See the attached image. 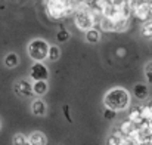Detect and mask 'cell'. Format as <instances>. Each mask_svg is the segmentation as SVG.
<instances>
[{"instance_id": "484cf974", "label": "cell", "mask_w": 152, "mask_h": 145, "mask_svg": "<svg viewBox=\"0 0 152 145\" xmlns=\"http://www.w3.org/2000/svg\"><path fill=\"white\" fill-rule=\"evenodd\" d=\"M123 52H124V50H123V49H120V50H118V55H120V56H123V55H124Z\"/></svg>"}, {"instance_id": "ac0fdd59", "label": "cell", "mask_w": 152, "mask_h": 145, "mask_svg": "<svg viewBox=\"0 0 152 145\" xmlns=\"http://www.w3.org/2000/svg\"><path fill=\"white\" fill-rule=\"evenodd\" d=\"M140 117H142V120H146V121L152 120V108L149 105L140 107Z\"/></svg>"}, {"instance_id": "83f0119b", "label": "cell", "mask_w": 152, "mask_h": 145, "mask_svg": "<svg viewBox=\"0 0 152 145\" xmlns=\"http://www.w3.org/2000/svg\"><path fill=\"white\" fill-rule=\"evenodd\" d=\"M0 127H1V123H0Z\"/></svg>"}, {"instance_id": "7c38bea8", "label": "cell", "mask_w": 152, "mask_h": 145, "mask_svg": "<svg viewBox=\"0 0 152 145\" xmlns=\"http://www.w3.org/2000/svg\"><path fill=\"white\" fill-rule=\"evenodd\" d=\"M148 93H149V91H148V88H146V85L145 83H136L134 85V88H133V95L137 98V99H146L148 96Z\"/></svg>"}, {"instance_id": "8fae6325", "label": "cell", "mask_w": 152, "mask_h": 145, "mask_svg": "<svg viewBox=\"0 0 152 145\" xmlns=\"http://www.w3.org/2000/svg\"><path fill=\"white\" fill-rule=\"evenodd\" d=\"M99 25L105 33H111V31H115V21L109 16H103L99 19Z\"/></svg>"}, {"instance_id": "2e32d148", "label": "cell", "mask_w": 152, "mask_h": 145, "mask_svg": "<svg viewBox=\"0 0 152 145\" xmlns=\"http://www.w3.org/2000/svg\"><path fill=\"white\" fill-rule=\"evenodd\" d=\"M59 56H61V49L59 46H49V53H48V59L52 61V62H55V61H58L59 59Z\"/></svg>"}, {"instance_id": "5b68a950", "label": "cell", "mask_w": 152, "mask_h": 145, "mask_svg": "<svg viewBox=\"0 0 152 145\" xmlns=\"http://www.w3.org/2000/svg\"><path fill=\"white\" fill-rule=\"evenodd\" d=\"M30 77L36 82V80H49V68L43 64V62H36L31 70H30Z\"/></svg>"}, {"instance_id": "9c48e42d", "label": "cell", "mask_w": 152, "mask_h": 145, "mask_svg": "<svg viewBox=\"0 0 152 145\" xmlns=\"http://www.w3.org/2000/svg\"><path fill=\"white\" fill-rule=\"evenodd\" d=\"M49 91V83L48 80H36L33 83V92L36 96H45Z\"/></svg>"}, {"instance_id": "30bf717a", "label": "cell", "mask_w": 152, "mask_h": 145, "mask_svg": "<svg viewBox=\"0 0 152 145\" xmlns=\"http://www.w3.org/2000/svg\"><path fill=\"white\" fill-rule=\"evenodd\" d=\"M28 144L31 145H45L48 144V138L43 132L40 130H36V132H31L28 135Z\"/></svg>"}, {"instance_id": "e0dca14e", "label": "cell", "mask_w": 152, "mask_h": 145, "mask_svg": "<svg viewBox=\"0 0 152 145\" xmlns=\"http://www.w3.org/2000/svg\"><path fill=\"white\" fill-rule=\"evenodd\" d=\"M123 133H121V130L118 129V130H115V132H112V135H111V138L108 139V144L114 145V144H123Z\"/></svg>"}, {"instance_id": "ba28073f", "label": "cell", "mask_w": 152, "mask_h": 145, "mask_svg": "<svg viewBox=\"0 0 152 145\" xmlns=\"http://www.w3.org/2000/svg\"><path fill=\"white\" fill-rule=\"evenodd\" d=\"M31 111H33L34 116L43 117V116H46V113H48V105H46V102H45L43 99H34V101L31 102Z\"/></svg>"}, {"instance_id": "5bb4252c", "label": "cell", "mask_w": 152, "mask_h": 145, "mask_svg": "<svg viewBox=\"0 0 152 145\" xmlns=\"http://www.w3.org/2000/svg\"><path fill=\"white\" fill-rule=\"evenodd\" d=\"M18 64H19V58H18L16 53L10 52V53H7V55L4 56V65H6L7 68H15Z\"/></svg>"}, {"instance_id": "ffe728a7", "label": "cell", "mask_w": 152, "mask_h": 145, "mask_svg": "<svg viewBox=\"0 0 152 145\" xmlns=\"http://www.w3.org/2000/svg\"><path fill=\"white\" fill-rule=\"evenodd\" d=\"M69 37H71V33H69L68 30H59V31L56 33V40H58L59 43H65V42H68Z\"/></svg>"}, {"instance_id": "7a4b0ae2", "label": "cell", "mask_w": 152, "mask_h": 145, "mask_svg": "<svg viewBox=\"0 0 152 145\" xmlns=\"http://www.w3.org/2000/svg\"><path fill=\"white\" fill-rule=\"evenodd\" d=\"M49 43L43 39H33L28 46H27V52L28 56L34 61V62H43L45 59H48V53H49Z\"/></svg>"}, {"instance_id": "d4e9b609", "label": "cell", "mask_w": 152, "mask_h": 145, "mask_svg": "<svg viewBox=\"0 0 152 145\" xmlns=\"http://www.w3.org/2000/svg\"><path fill=\"white\" fill-rule=\"evenodd\" d=\"M62 110H64L65 117H66V119H68V121L71 123V121H72V119H71V116H69V107H68V105H64V108H62Z\"/></svg>"}, {"instance_id": "9a60e30c", "label": "cell", "mask_w": 152, "mask_h": 145, "mask_svg": "<svg viewBox=\"0 0 152 145\" xmlns=\"http://www.w3.org/2000/svg\"><path fill=\"white\" fill-rule=\"evenodd\" d=\"M129 120H132L133 123H136V124H139L140 121H143L142 120V117H140V108L139 107H133L132 110H130V113H129V117H127Z\"/></svg>"}, {"instance_id": "52a82bcc", "label": "cell", "mask_w": 152, "mask_h": 145, "mask_svg": "<svg viewBox=\"0 0 152 145\" xmlns=\"http://www.w3.org/2000/svg\"><path fill=\"white\" fill-rule=\"evenodd\" d=\"M15 93L19 95V96H25V98H30L34 95L33 92V85L28 82V80H19L15 83Z\"/></svg>"}, {"instance_id": "8992f818", "label": "cell", "mask_w": 152, "mask_h": 145, "mask_svg": "<svg viewBox=\"0 0 152 145\" xmlns=\"http://www.w3.org/2000/svg\"><path fill=\"white\" fill-rule=\"evenodd\" d=\"M133 15H134L137 19H140V21H146V19H149V16L152 15L149 1H140V3L133 9Z\"/></svg>"}, {"instance_id": "d6986e66", "label": "cell", "mask_w": 152, "mask_h": 145, "mask_svg": "<svg viewBox=\"0 0 152 145\" xmlns=\"http://www.w3.org/2000/svg\"><path fill=\"white\" fill-rule=\"evenodd\" d=\"M129 28V18H121L118 21H115V31H126Z\"/></svg>"}, {"instance_id": "cb8c5ba5", "label": "cell", "mask_w": 152, "mask_h": 145, "mask_svg": "<svg viewBox=\"0 0 152 145\" xmlns=\"http://www.w3.org/2000/svg\"><path fill=\"white\" fill-rule=\"evenodd\" d=\"M145 76H146L148 83L152 85V62H148V64L145 65Z\"/></svg>"}, {"instance_id": "4fadbf2b", "label": "cell", "mask_w": 152, "mask_h": 145, "mask_svg": "<svg viewBox=\"0 0 152 145\" xmlns=\"http://www.w3.org/2000/svg\"><path fill=\"white\" fill-rule=\"evenodd\" d=\"M86 33V42L87 43H92V45H96L99 40H101V31L96 30V28H89L84 31Z\"/></svg>"}, {"instance_id": "603a6c76", "label": "cell", "mask_w": 152, "mask_h": 145, "mask_svg": "<svg viewBox=\"0 0 152 145\" xmlns=\"http://www.w3.org/2000/svg\"><path fill=\"white\" fill-rule=\"evenodd\" d=\"M117 117V111L115 110H111V108H106L103 111V119L105 120H114Z\"/></svg>"}, {"instance_id": "3957f363", "label": "cell", "mask_w": 152, "mask_h": 145, "mask_svg": "<svg viewBox=\"0 0 152 145\" xmlns=\"http://www.w3.org/2000/svg\"><path fill=\"white\" fill-rule=\"evenodd\" d=\"M74 24L81 31H86V30L95 27L96 19H95V16L92 13V7L89 10H78V12H75L74 13Z\"/></svg>"}, {"instance_id": "4316f807", "label": "cell", "mask_w": 152, "mask_h": 145, "mask_svg": "<svg viewBox=\"0 0 152 145\" xmlns=\"http://www.w3.org/2000/svg\"><path fill=\"white\" fill-rule=\"evenodd\" d=\"M149 107H151V108H152V99H151V102H149Z\"/></svg>"}, {"instance_id": "44dd1931", "label": "cell", "mask_w": 152, "mask_h": 145, "mask_svg": "<svg viewBox=\"0 0 152 145\" xmlns=\"http://www.w3.org/2000/svg\"><path fill=\"white\" fill-rule=\"evenodd\" d=\"M142 36L145 37H152V19H146L143 27H142Z\"/></svg>"}, {"instance_id": "6da1fadb", "label": "cell", "mask_w": 152, "mask_h": 145, "mask_svg": "<svg viewBox=\"0 0 152 145\" xmlns=\"http://www.w3.org/2000/svg\"><path fill=\"white\" fill-rule=\"evenodd\" d=\"M130 101H132V95L127 89L112 88L105 93L103 105L106 108H111V110H115V111H123L130 105Z\"/></svg>"}, {"instance_id": "7402d4cb", "label": "cell", "mask_w": 152, "mask_h": 145, "mask_svg": "<svg viewBox=\"0 0 152 145\" xmlns=\"http://www.w3.org/2000/svg\"><path fill=\"white\" fill-rule=\"evenodd\" d=\"M15 145H27L28 144V138L24 135V133H16L13 136V141H12Z\"/></svg>"}, {"instance_id": "277c9868", "label": "cell", "mask_w": 152, "mask_h": 145, "mask_svg": "<svg viewBox=\"0 0 152 145\" xmlns=\"http://www.w3.org/2000/svg\"><path fill=\"white\" fill-rule=\"evenodd\" d=\"M46 10H48L49 16L53 19L65 18V0H48Z\"/></svg>"}]
</instances>
